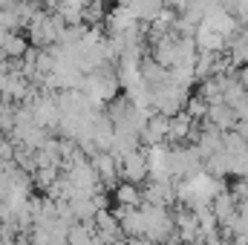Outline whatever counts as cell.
<instances>
[{"mask_svg":"<svg viewBox=\"0 0 248 245\" xmlns=\"http://www.w3.org/2000/svg\"><path fill=\"white\" fill-rule=\"evenodd\" d=\"M116 196H119V202L124 205V211H133V208L139 205V190H136V187H133L130 182L122 184V187L116 190Z\"/></svg>","mask_w":248,"mask_h":245,"instance_id":"6da1fadb","label":"cell"}]
</instances>
